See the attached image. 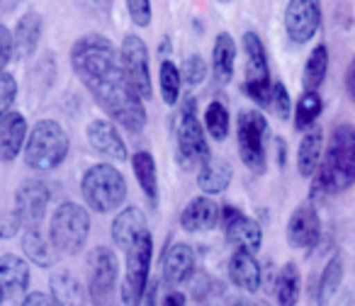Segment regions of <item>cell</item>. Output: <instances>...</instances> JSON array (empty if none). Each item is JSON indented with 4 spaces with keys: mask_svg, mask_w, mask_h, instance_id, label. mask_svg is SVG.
Instances as JSON below:
<instances>
[{
    "mask_svg": "<svg viewBox=\"0 0 355 306\" xmlns=\"http://www.w3.org/2000/svg\"><path fill=\"white\" fill-rule=\"evenodd\" d=\"M234 61H236V44H234V37L222 32L214 42V51H212V71L214 78L219 83H229L234 75Z\"/></svg>",
    "mask_w": 355,
    "mask_h": 306,
    "instance_id": "27",
    "label": "cell"
},
{
    "mask_svg": "<svg viewBox=\"0 0 355 306\" xmlns=\"http://www.w3.org/2000/svg\"><path fill=\"white\" fill-rule=\"evenodd\" d=\"M224 233H227V241L232 243L236 251L256 253L263 243V231L258 226L256 219L246 217L241 209L236 207H224L222 209V222Z\"/></svg>",
    "mask_w": 355,
    "mask_h": 306,
    "instance_id": "13",
    "label": "cell"
},
{
    "mask_svg": "<svg viewBox=\"0 0 355 306\" xmlns=\"http://www.w3.org/2000/svg\"><path fill=\"white\" fill-rule=\"evenodd\" d=\"M321 107H324V102H321L319 93H306L300 98V102H297V109H295V129L297 132H304V129H309L311 124L316 122V117L321 114Z\"/></svg>",
    "mask_w": 355,
    "mask_h": 306,
    "instance_id": "34",
    "label": "cell"
},
{
    "mask_svg": "<svg viewBox=\"0 0 355 306\" xmlns=\"http://www.w3.org/2000/svg\"><path fill=\"white\" fill-rule=\"evenodd\" d=\"M251 306H268L266 301H256V304H251Z\"/></svg>",
    "mask_w": 355,
    "mask_h": 306,
    "instance_id": "44",
    "label": "cell"
},
{
    "mask_svg": "<svg viewBox=\"0 0 355 306\" xmlns=\"http://www.w3.org/2000/svg\"><path fill=\"white\" fill-rule=\"evenodd\" d=\"M270 109L277 114L280 119H287L290 117V109H292V102H290V93H287V88L280 83V80H275L272 83V95H270Z\"/></svg>",
    "mask_w": 355,
    "mask_h": 306,
    "instance_id": "37",
    "label": "cell"
},
{
    "mask_svg": "<svg viewBox=\"0 0 355 306\" xmlns=\"http://www.w3.org/2000/svg\"><path fill=\"white\" fill-rule=\"evenodd\" d=\"M22 306H59V301L51 294H44V291H30L22 301Z\"/></svg>",
    "mask_w": 355,
    "mask_h": 306,
    "instance_id": "41",
    "label": "cell"
},
{
    "mask_svg": "<svg viewBox=\"0 0 355 306\" xmlns=\"http://www.w3.org/2000/svg\"><path fill=\"white\" fill-rule=\"evenodd\" d=\"M229 127H232V122H229V109L224 107L219 100L209 102L207 109H205V132H207L214 141H224V138L229 136Z\"/></svg>",
    "mask_w": 355,
    "mask_h": 306,
    "instance_id": "33",
    "label": "cell"
},
{
    "mask_svg": "<svg viewBox=\"0 0 355 306\" xmlns=\"http://www.w3.org/2000/svg\"><path fill=\"white\" fill-rule=\"evenodd\" d=\"M3 296H6V294H3V291H0V304H3Z\"/></svg>",
    "mask_w": 355,
    "mask_h": 306,
    "instance_id": "45",
    "label": "cell"
},
{
    "mask_svg": "<svg viewBox=\"0 0 355 306\" xmlns=\"http://www.w3.org/2000/svg\"><path fill=\"white\" fill-rule=\"evenodd\" d=\"M232 165L224 159H209L207 163L200 168L198 173V188L202 190L207 197L212 195H222L224 190L232 185Z\"/></svg>",
    "mask_w": 355,
    "mask_h": 306,
    "instance_id": "25",
    "label": "cell"
},
{
    "mask_svg": "<svg viewBox=\"0 0 355 306\" xmlns=\"http://www.w3.org/2000/svg\"><path fill=\"white\" fill-rule=\"evenodd\" d=\"M180 75H183V80L188 85H200L205 78H207V64H205V59L202 56H188L185 59V64H183V69H180Z\"/></svg>",
    "mask_w": 355,
    "mask_h": 306,
    "instance_id": "36",
    "label": "cell"
},
{
    "mask_svg": "<svg viewBox=\"0 0 355 306\" xmlns=\"http://www.w3.org/2000/svg\"><path fill=\"white\" fill-rule=\"evenodd\" d=\"M117 258L110 248L98 246L88 255V296L95 306L117 304Z\"/></svg>",
    "mask_w": 355,
    "mask_h": 306,
    "instance_id": "8",
    "label": "cell"
},
{
    "mask_svg": "<svg viewBox=\"0 0 355 306\" xmlns=\"http://www.w3.org/2000/svg\"><path fill=\"white\" fill-rule=\"evenodd\" d=\"M321 236V222L309 202L300 204L287 222V243L292 248H311Z\"/></svg>",
    "mask_w": 355,
    "mask_h": 306,
    "instance_id": "15",
    "label": "cell"
},
{
    "mask_svg": "<svg viewBox=\"0 0 355 306\" xmlns=\"http://www.w3.org/2000/svg\"><path fill=\"white\" fill-rule=\"evenodd\" d=\"M340 280H343V262L340 258H331L326 262L324 272H321V280H319V304H329L331 296L338 291L340 287Z\"/></svg>",
    "mask_w": 355,
    "mask_h": 306,
    "instance_id": "35",
    "label": "cell"
},
{
    "mask_svg": "<svg viewBox=\"0 0 355 306\" xmlns=\"http://www.w3.org/2000/svg\"><path fill=\"white\" fill-rule=\"evenodd\" d=\"M42 37V15L40 12H27L17 20V27L12 32V42H15V56L17 59H27L35 54L37 44Z\"/></svg>",
    "mask_w": 355,
    "mask_h": 306,
    "instance_id": "26",
    "label": "cell"
},
{
    "mask_svg": "<svg viewBox=\"0 0 355 306\" xmlns=\"http://www.w3.org/2000/svg\"><path fill=\"white\" fill-rule=\"evenodd\" d=\"M132 170L137 175V183L141 192L151 199L153 204L158 202V173H156V161L148 151H137L132 159Z\"/></svg>",
    "mask_w": 355,
    "mask_h": 306,
    "instance_id": "28",
    "label": "cell"
},
{
    "mask_svg": "<svg viewBox=\"0 0 355 306\" xmlns=\"http://www.w3.org/2000/svg\"><path fill=\"white\" fill-rule=\"evenodd\" d=\"M321 25V8L314 0H292L285 8V30L295 44H306Z\"/></svg>",
    "mask_w": 355,
    "mask_h": 306,
    "instance_id": "14",
    "label": "cell"
},
{
    "mask_svg": "<svg viewBox=\"0 0 355 306\" xmlns=\"http://www.w3.org/2000/svg\"><path fill=\"white\" fill-rule=\"evenodd\" d=\"M321 161H324V134L321 129H311L304 134L297 151V170L302 178H314L319 173Z\"/></svg>",
    "mask_w": 355,
    "mask_h": 306,
    "instance_id": "23",
    "label": "cell"
},
{
    "mask_svg": "<svg viewBox=\"0 0 355 306\" xmlns=\"http://www.w3.org/2000/svg\"><path fill=\"white\" fill-rule=\"evenodd\" d=\"M195 270V251L188 243H173L163 255V280L168 285H180Z\"/></svg>",
    "mask_w": 355,
    "mask_h": 306,
    "instance_id": "21",
    "label": "cell"
},
{
    "mask_svg": "<svg viewBox=\"0 0 355 306\" xmlns=\"http://www.w3.org/2000/svg\"><path fill=\"white\" fill-rule=\"evenodd\" d=\"M0 217H3V214H0Z\"/></svg>",
    "mask_w": 355,
    "mask_h": 306,
    "instance_id": "46",
    "label": "cell"
},
{
    "mask_svg": "<svg viewBox=\"0 0 355 306\" xmlns=\"http://www.w3.org/2000/svg\"><path fill=\"white\" fill-rule=\"evenodd\" d=\"M127 10H129V17H132L137 27H148V25H151V12H153L151 3H146V0H129Z\"/></svg>",
    "mask_w": 355,
    "mask_h": 306,
    "instance_id": "39",
    "label": "cell"
},
{
    "mask_svg": "<svg viewBox=\"0 0 355 306\" xmlns=\"http://www.w3.org/2000/svg\"><path fill=\"white\" fill-rule=\"evenodd\" d=\"M355 183V127L338 124L331 132L329 146L324 151V161L316 173L314 190L326 195H336L348 190Z\"/></svg>",
    "mask_w": 355,
    "mask_h": 306,
    "instance_id": "2",
    "label": "cell"
},
{
    "mask_svg": "<svg viewBox=\"0 0 355 306\" xmlns=\"http://www.w3.org/2000/svg\"><path fill=\"white\" fill-rule=\"evenodd\" d=\"M229 277L232 282L243 291H258L261 287V265L253 258V253L246 251H236L229 260Z\"/></svg>",
    "mask_w": 355,
    "mask_h": 306,
    "instance_id": "22",
    "label": "cell"
},
{
    "mask_svg": "<svg viewBox=\"0 0 355 306\" xmlns=\"http://www.w3.org/2000/svg\"><path fill=\"white\" fill-rule=\"evenodd\" d=\"M266 136H268V119L258 109H246L239 114L236 124V141L239 156L243 165L251 173H266Z\"/></svg>",
    "mask_w": 355,
    "mask_h": 306,
    "instance_id": "7",
    "label": "cell"
},
{
    "mask_svg": "<svg viewBox=\"0 0 355 306\" xmlns=\"http://www.w3.org/2000/svg\"><path fill=\"white\" fill-rule=\"evenodd\" d=\"M49 207V188L42 180H27L15 192V214L25 228H40Z\"/></svg>",
    "mask_w": 355,
    "mask_h": 306,
    "instance_id": "12",
    "label": "cell"
},
{
    "mask_svg": "<svg viewBox=\"0 0 355 306\" xmlns=\"http://www.w3.org/2000/svg\"><path fill=\"white\" fill-rule=\"evenodd\" d=\"M12 54H15V42H12V32L6 25H0V73H6V66L10 64Z\"/></svg>",
    "mask_w": 355,
    "mask_h": 306,
    "instance_id": "40",
    "label": "cell"
},
{
    "mask_svg": "<svg viewBox=\"0 0 355 306\" xmlns=\"http://www.w3.org/2000/svg\"><path fill=\"white\" fill-rule=\"evenodd\" d=\"M71 66L80 83L107 117L127 132L139 134L146 124V107L137 90L124 78L119 56L103 35H85L71 49Z\"/></svg>",
    "mask_w": 355,
    "mask_h": 306,
    "instance_id": "1",
    "label": "cell"
},
{
    "mask_svg": "<svg viewBox=\"0 0 355 306\" xmlns=\"http://www.w3.org/2000/svg\"><path fill=\"white\" fill-rule=\"evenodd\" d=\"M22 251L30 258L32 262L42 267H49L54 262V251L56 248L51 243L44 241V236L40 233V228H25V236H22Z\"/></svg>",
    "mask_w": 355,
    "mask_h": 306,
    "instance_id": "31",
    "label": "cell"
},
{
    "mask_svg": "<svg viewBox=\"0 0 355 306\" xmlns=\"http://www.w3.org/2000/svg\"><path fill=\"white\" fill-rule=\"evenodd\" d=\"M119 64H122L124 78L137 90L139 98L151 100L153 88H151V71H148V49L141 37L137 35L124 37L122 49H119Z\"/></svg>",
    "mask_w": 355,
    "mask_h": 306,
    "instance_id": "11",
    "label": "cell"
},
{
    "mask_svg": "<svg viewBox=\"0 0 355 306\" xmlns=\"http://www.w3.org/2000/svg\"><path fill=\"white\" fill-rule=\"evenodd\" d=\"M302 291L300 267L295 262H285L275 277V299L280 306H297Z\"/></svg>",
    "mask_w": 355,
    "mask_h": 306,
    "instance_id": "29",
    "label": "cell"
},
{
    "mask_svg": "<svg viewBox=\"0 0 355 306\" xmlns=\"http://www.w3.org/2000/svg\"><path fill=\"white\" fill-rule=\"evenodd\" d=\"M243 51H246V83H243V90L253 102H258L261 107H270V66H268L266 46H263L261 37L256 32L243 35Z\"/></svg>",
    "mask_w": 355,
    "mask_h": 306,
    "instance_id": "9",
    "label": "cell"
},
{
    "mask_svg": "<svg viewBox=\"0 0 355 306\" xmlns=\"http://www.w3.org/2000/svg\"><path fill=\"white\" fill-rule=\"evenodd\" d=\"M153 258V238L144 233L137 243L127 251V270L122 280V301L124 306H139L148 287V270Z\"/></svg>",
    "mask_w": 355,
    "mask_h": 306,
    "instance_id": "10",
    "label": "cell"
},
{
    "mask_svg": "<svg viewBox=\"0 0 355 306\" xmlns=\"http://www.w3.org/2000/svg\"><path fill=\"white\" fill-rule=\"evenodd\" d=\"M88 141L98 153L112 161H127V143L119 136L117 127L107 119H93L88 124Z\"/></svg>",
    "mask_w": 355,
    "mask_h": 306,
    "instance_id": "18",
    "label": "cell"
},
{
    "mask_svg": "<svg viewBox=\"0 0 355 306\" xmlns=\"http://www.w3.org/2000/svg\"><path fill=\"white\" fill-rule=\"evenodd\" d=\"M219 222H222V209H219L217 202H214L212 197H207V195L190 199L183 212H180V226L188 233L212 231Z\"/></svg>",
    "mask_w": 355,
    "mask_h": 306,
    "instance_id": "16",
    "label": "cell"
},
{
    "mask_svg": "<svg viewBox=\"0 0 355 306\" xmlns=\"http://www.w3.org/2000/svg\"><path fill=\"white\" fill-rule=\"evenodd\" d=\"M175 138H178V156H180L185 168H190V165H205L212 159L209 143L205 138V127L200 124L198 112H195L193 98L185 100L180 112H178Z\"/></svg>",
    "mask_w": 355,
    "mask_h": 306,
    "instance_id": "6",
    "label": "cell"
},
{
    "mask_svg": "<svg viewBox=\"0 0 355 306\" xmlns=\"http://www.w3.org/2000/svg\"><path fill=\"white\" fill-rule=\"evenodd\" d=\"M49 287H51V296L59 301V306L88 304V291H85V287L69 270H56L49 280Z\"/></svg>",
    "mask_w": 355,
    "mask_h": 306,
    "instance_id": "24",
    "label": "cell"
},
{
    "mask_svg": "<svg viewBox=\"0 0 355 306\" xmlns=\"http://www.w3.org/2000/svg\"><path fill=\"white\" fill-rule=\"evenodd\" d=\"M27 119L22 112H6L0 117V161L10 163L17 159V153L22 151V146L27 143Z\"/></svg>",
    "mask_w": 355,
    "mask_h": 306,
    "instance_id": "17",
    "label": "cell"
},
{
    "mask_svg": "<svg viewBox=\"0 0 355 306\" xmlns=\"http://www.w3.org/2000/svg\"><path fill=\"white\" fill-rule=\"evenodd\" d=\"M69 134L54 119H42L35 124L25 143V163L32 170L49 173L59 168L69 156Z\"/></svg>",
    "mask_w": 355,
    "mask_h": 306,
    "instance_id": "3",
    "label": "cell"
},
{
    "mask_svg": "<svg viewBox=\"0 0 355 306\" xmlns=\"http://www.w3.org/2000/svg\"><path fill=\"white\" fill-rule=\"evenodd\" d=\"M30 287V265L20 255H0V291L6 296H22Z\"/></svg>",
    "mask_w": 355,
    "mask_h": 306,
    "instance_id": "20",
    "label": "cell"
},
{
    "mask_svg": "<svg viewBox=\"0 0 355 306\" xmlns=\"http://www.w3.org/2000/svg\"><path fill=\"white\" fill-rule=\"evenodd\" d=\"M17 98V83L10 73H0V117L10 112V105Z\"/></svg>",
    "mask_w": 355,
    "mask_h": 306,
    "instance_id": "38",
    "label": "cell"
},
{
    "mask_svg": "<svg viewBox=\"0 0 355 306\" xmlns=\"http://www.w3.org/2000/svg\"><path fill=\"white\" fill-rule=\"evenodd\" d=\"M161 306H185V294L183 291H171V294H166V299L161 301Z\"/></svg>",
    "mask_w": 355,
    "mask_h": 306,
    "instance_id": "43",
    "label": "cell"
},
{
    "mask_svg": "<svg viewBox=\"0 0 355 306\" xmlns=\"http://www.w3.org/2000/svg\"><path fill=\"white\" fill-rule=\"evenodd\" d=\"M345 90H348L350 100H355V59L350 61L348 71H345Z\"/></svg>",
    "mask_w": 355,
    "mask_h": 306,
    "instance_id": "42",
    "label": "cell"
},
{
    "mask_svg": "<svg viewBox=\"0 0 355 306\" xmlns=\"http://www.w3.org/2000/svg\"><path fill=\"white\" fill-rule=\"evenodd\" d=\"M326 73H329V49L324 44L314 46L304 64V75H302V83H304L306 93H316L319 85L324 83Z\"/></svg>",
    "mask_w": 355,
    "mask_h": 306,
    "instance_id": "30",
    "label": "cell"
},
{
    "mask_svg": "<svg viewBox=\"0 0 355 306\" xmlns=\"http://www.w3.org/2000/svg\"><path fill=\"white\" fill-rule=\"evenodd\" d=\"M90 233V214L76 202H64L56 207L49 226V241L56 251L76 255L85 246Z\"/></svg>",
    "mask_w": 355,
    "mask_h": 306,
    "instance_id": "5",
    "label": "cell"
},
{
    "mask_svg": "<svg viewBox=\"0 0 355 306\" xmlns=\"http://www.w3.org/2000/svg\"><path fill=\"white\" fill-rule=\"evenodd\" d=\"M80 192L93 212L110 214L119 209L127 199V180L114 165L95 163L85 170L80 180Z\"/></svg>",
    "mask_w": 355,
    "mask_h": 306,
    "instance_id": "4",
    "label": "cell"
},
{
    "mask_svg": "<svg viewBox=\"0 0 355 306\" xmlns=\"http://www.w3.org/2000/svg\"><path fill=\"white\" fill-rule=\"evenodd\" d=\"M158 85H161V98L166 105H175L180 100V88H183V75L173 61H163L158 69Z\"/></svg>",
    "mask_w": 355,
    "mask_h": 306,
    "instance_id": "32",
    "label": "cell"
},
{
    "mask_svg": "<svg viewBox=\"0 0 355 306\" xmlns=\"http://www.w3.org/2000/svg\"><path fill=\"white\" fill-rule=\"evenodd\" d=\"M144 233H148V226H146V217H144V212L139 207H127L114 217L112 241L119 251L127 253Z\"/></svg>",
    "mask_w": 355,
    "mask_h": 306,
    "instance_id": "19",
    "label": "cell"
}]
</instances>
